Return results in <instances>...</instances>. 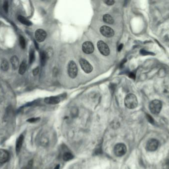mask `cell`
Returning <instances> with one entry per match:
<instances>
[{"label":"cell","instance_id":"obj_16","mask_svg":"<svg viewBox=\"0 0 169 169\" xmlns=\"http://www.w3.org/2000/svg\"><path fill=\"white\" fill-rule=\"evenodd\" d=\"M27 62L26 61H23L22 62L21 64L19 66V73L20 75H23L26 72L27 69Z\"/></svg>","mask_w":169,"mask_h":169},{"label":"cell","instance_id":"obj_19","mask_svg":"<svg viewBox=\"0 0 169 169\" xmlns=\"http://www.w3.org/2000/svg\"><path fill=\"white\" fill-rule=\"evenodd\" d=\"M1 68L2 70L6 72L9 69V64L7 60L4 59L2 61L1 64Z\"/></svg>","mask_w":169,"mask_h":169},{"label":"cell","instance_id":"obj_1","mask_svg":"<svg viewBox=\"0 0 169 169\" xmlns=\"http://www.w3.org/2000/svg\"><path fill=\"white\" fill-rule=\"evenodd\" d=\"M124 103L126 107L128 109H133L136 108L138 105L137 97L134 94H129L126 96Z\"/></svg>","mask_w":169,"mask_h":169},{"label":"cell","instance_id":"obj_26","mask_svg":"<svg viewBox=\"0 0 169 169\" xmlns=\"http://www.w3.org/2000/svg\"><path fill=\"white\" fill-rule=\"evenodd\" d=\"M39 120H40V118H31V119H29V120H28L27 121L28 122H29V123H35V122L38 121Z\"/></svg>","mask_w":169,"mask_h":169},{"label":"cell","instance_id":"obj_18","mask_svg":"<svg viewBox=\"0 0 169 169\" xmlns=\"http://www.w3.org/2000/svg\"><path fill=\"white\" fill-rule=\"evenodd\" d=\"M47 59H49V58L47 57L45 51H42V52H41L40 59H41V63L42 66H44L45 65Z\"/></svg>","mask_w":169,"mask_h":169},{"label":"cell","instance_id":"obj_3","mask_svg":"<svg viewBox=\"0 0 169 169\" xmlns=\"http://www.w3.org/2000/svg\"><path fill=\"white\" fill-rule=\"evenodd\" d=\"M127 147L124 143H118L114 148V153L117 157H122L127 152Z\"/></svg>","mask_w":169,"mask_h":169},{"label":"cell","instance_id":"obj_12","mask_svg":"<svg viewBox=\"0 0 169 169\" xmlns=\"http://www.w3.org/2000/svg\"><path fill=\"white\" fill-rule=\"evenodd\" d=\"M9 159V154L5 149H0V163H6Z\"/></svg>","mask_w":169,"mask_h":169},{"label":"cell","instance_id":"obj_33","mask_svg":"<svg viewBox=\"0 0 169 169\" xmlns=\"http://www.w3.org/2000/svg\"><path fill=\"white\" fill-rule=\"evenodd\" d=\"M21 169H27V168H26V167H23Z\"/></svg>","mask_w":169,"mask_h":169},{"label":"cell","instance_id":"obj_7","mask_svg":"<svg viewBox=\"0 0 169 169\" xmlns=\"http://www.w3.org/2000/svg\"><path fill=\"white\" fill-rule=\"evenodd\" d=\"M159 142L156 139H150L146 143V149L149 151H154L158 149Z\"/></svg>","mask_w":169,"mask_h":169},{"label":"cell","instance_id":"obj_22","mask_svg":"<svg viewBox=\"0 0 169 169\" xmlns=\"http://www.w3.org/2000/svg\"><path fill=\"white\" fill-rule=\"evenodd\" d=\"M19 44L22 48L25 49V48L26 47V42L24 37L22 36H20L19 37Z\"/></svg>","mask_w":169,"mask_h":169},{"label":"cell","instance_id":"obj_6","mask_svg":"<svg viewBox=\"0 0 169 169\" xmlns=\"http://www.w3.org/2000/svg\"><path fill=\"white\" fill-rule=\"evenodd\" d=\"M79 62L82 69L86 73H90L93 71V66L86 59L83 58L81 59H80Z\"/></svg>","mask_w":169,"mask_h":169},{"label":"cell","instance_id":"obj_2","mask_svg":"<svg viewBox=\"0 0 169 169\" xmlns=\"http://www.w3.org/2000/svg\"><path fill=\"white\" fill-rule=\"evenodd\" d=\"M149 110L154 115L158 114L162 108V103L160 100H154L152 101L149 106Z\"/></svg>","mask_w":169,"mask_h":169},{"label":"cell","instance_id":"obj_17","mask_svg":"<svg viewBox=\"0 0 169 169\" xmlns=\"http://www.w3.org/2000/svg\"><path fill=\"white\" fill-rule=\"evenodd\" d=\"M103 20H104V22L109 24V25H112L114 23V20H113L112 17L108 14H106L105 15H104Z\"/></svg>","mask_w":169,"mask_h":169},{"label":"cell","instance_id":"obj_30","mask_svg":"<svg viewBox=\"0 0 169 169\" xmlns=\"http://www.w3.org/2000/svg\"><path fill=\"white\" fill-rule=\"evenodd\" d=\"M123 44H121L119 45L118 48V51L119 52H120L122 48H123Z\"/></svg>","mask_w":169,"mask_h":169},{"label":"cell","instance_id":"obj_15","mask_svg":"<svg viewBox=\"0 0 169 169\" xmlns=\"http://www.w3.org/2000/svg\"><path fill=\"white\" fill-rule=\"evenodd\" d=\"M17 19H18V21L20 22L23 25H27V26H30L32 25V23L29 21V20L22 15H18Z\"/></svg>","mask_w":169,"mask_h":169},{"label":"cell","instance_id":"obj_21","mask_svg":"<svg viewBox=\"0 0 169 169\" xmlns=\"http://www.w3.org/2000/svg\"><path fill=\"white\" fill-rule=\"evenodd\" d=\"M73 158V155L70 152H65L63 156V159L65 161H68Z\"/></svg>","mask_w":169,"mask_h":169},{"label":"cell","instance_id":"obj_8","mask_svg":"<svg viewBox=\"0 0 169 169\" xmlns=\"http://www.w3.org/2000/svg\"><path fill=\"white\" fill-rule=\"evenodd\" d=\"M100 32L104 36L107 38L112 37L114 35V31L109 26H102L100 28Z\"/></svg>","mask_w":169,"mask_h":169},{"label":"cell","instance_id":"obj_23","mask_svg":"<svg viewBox=\"0 0 169 169\" xmlns=\"http://www.w3.org/2000/svg\"><path fill=\"white\" fill-rule=\"evenodd\" d=\"M45 52H46V54L47 55V57H48V58H49L50 56H52V55L53 50H52V49L51 48H49Z\"/></svg>","mask_w":169,"mask_h":169},{"label":"cell","instance_id":"obj_5","mask_svg":"<svg viewBox=\"0 0 169 169\" xmlns=\"http://www.w3.org/2000/svg\"><path fill=\"white\" fill-rule=\"evenodd\" d=\"M98 48L99 52L104 56H107L110 53L109 48L108 45L103 41L100 40L97 43Z\"/></svg>","mask_w":169,"mask_h":169},{"label":"cell","instance_id":"obj_25","mask_svg":"<svg viewBox=\"0 0 169 169\" xmlns=\"http://www.w3.org/2000/svg\"><path fill=\"white\" fill-rule=\"evenodd\" d=\"M104 2L108 6H112L115 3V1L113 0H106V1H104Z\"/></svg>","mask_w":169,"mask_h":169},{"label":"cell","instance_id":"obj_27","mask_svg":"<svg viewBox=\"0 0 169 169\" xmlns=\"http://www.w3.org/2000/svg\"><path fill=\"white\" fill-rule=\"evenodd\" d=\"M146 118H147V119L148 120V122L149 123H154V120L153 119L151 116H150L149 115H147Z\"/></svg>","mask_w":169,"mask_h":169},{"label":"cell","instance_id":"obj_31","mask_svg":"<svg viewBox=\"0 0 169 169\" xmlns=\"http://www.w3.org/2000/svg\"><path fill=\"white\" fill-rule=\"evenodd\" d=\"M129 78H133V79H134L135 78V75L133 73H131L129 75Z\"/></svg>","mask_w":169,"mask_h":169},{"label":"cell","instance_id":"obj_20","mask_svg":"<svg viewBox=\"0 0 169 169\" xmlns=\"http://www.w3.org/2000/svg\"><path fill=\"white\" fill-rule=\"evenodd\" d=\"M35 52L33 48H31L29 52V64H32L35 60Z\"/></svg>","mask_w":169,"mask_h":169},{"label":"cell","instance_id":"obj_10","mask_svg":"<svg viewBox=\"0 0 169 169\" xmlns=\"http://www.w3.org/2000/svg\"><path fill=\"white\" fill-rule=\"evenodd\" d=\"M35 36L37 41L39 42H42L46 38L47 33L43 29H39L36 31Z\"/></svg>","mask_w":169,"mask_h":169},{"label":"cell","instance_id":"obj_9","mask_svg":"<svg viewBox=\"0 0 169 169\" xmlns=\"http://www.w3.org/2000/svg\"><path fill=\"white\" fill-rule=\"evenodd\" d=\"M94 46L90 41H86L83 44V51L87 54H91L94 51Z\"/></svg>","mask_w":169,"mask_h":169},{"label":"cell","instance_id":"obj_13","mask_svg":"<svg viewBox=\"0 0 169 169\" xmlns=\"http://www.w3.org/2000/svg\"><path fill=\"white\" fill-rule=\"evenodd\" d=\"M24 136L23 135H20L16 141V144H15V151L17 154H18L20 152L21 149H22V144H23V141H24Z\"/></svg>","mask_w":169,"mask_h":169},{"label":"cell","instance_id":"obj_28","mask_svg":"<svg viewBox=\"0 0 169 169\" xmlns=\"http://www.w3.org/2000/svg\"><path fill=\"white\" fill-rule=\"evenodd\" d=\"M39 72V67H37L36 68L34 69L33 70V74L34 76H36V75L38 74Z\"/></svg>","mask_w":169,"mask_h":169},{"label":"cell","instance_id":"obj_14","mask_svg":"<svg viewBox=\"0 0 169 169\" xmlns=\"http://www.w3.org/2000/svg\"><path fill=\"white\" fill-rule=\"evenodd\" d=\"M11 62L14 70H16L19 67V61L16 56H14L11 58Z\"/></svg>","mask_w":169,"mask_h":169},{"label":"cell","instance_id":"obj_32","mask_svg":"<svg viewBox=\"0 0 169 169\" xmlns=\"http://www.w3.org/2000/svg\"><path fill=\"white\" fill-rule=\"evenodd\" d=\"M60 169V166L59 165H58V166H56L55 167V169Z\"/></svg>","mask_w":169,"mask_h":169},{"label":"cell","instance_id":"obj_11","mask_svg":"<svg viewBox=\"0 0 169 169\" xmlns=\"http://www.w3.org/2000/svg\"><path fill=\"white\" fill-rule=\"evenodd\" d=\"M60 101V98L58 96H52L47 97L45 99V102L48 104L55 105L59 103Z\"/></svg>","mask_w":169,"mask_h":169},{"label":"cell","instance_id":"obj_24","mask_svg":"<svg viewBox=\"0 0 169 169\" xmlns=\"http://www.w3.org/2000/svg\"><path fill=\"white\" fill-rule=\"evenodd\" d=\"M3 9L5 11V12L7 13L8 12L9 9V3L8 1H5L3 4Z\"/></svg>","mask_w":169,"mask_h":169},{"label":"cell","instance_id":"obj_29","mask_svg":"<svg viewBox=\"0 0 169 169\" xmlns=\"http://www.w3.org/2000/svg\"><path fill=\"white\" fill-rule=\"evenodd\" d=\"M115 87H116V86H115V84H112L110 85V89H111V92H114V91L115 90Z\"/></svg>","mask_w":169,"mask_h":169},{"label":"cell","instance_id":"obj_4","mask_svg":"<svg viewBox=\"0 0 169 169\" xmlns=\"http://www.w3.org/2000/svg\"><path fill=\"white\" fill-rule=\"evenodd\" d=\"M68 73L71 78H75L78 74V68L76 63L73 61L69 62L68 65Z\"/></svg>","mask_w":169,"mask_h":169}]
</instances>
